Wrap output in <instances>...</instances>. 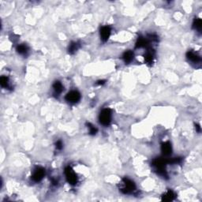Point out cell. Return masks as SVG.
<instances>
[{
    "label": "cell",
    "mask_w": 202,
    "mask_h": 202,
    "mask_svg": "<svg viewBox=\"0 0 202 202\" xmlns=\"http://www.w3.org/2000/svg\"><path fill=\"white\" fill-rule=\"evenodd\" d=\"M52 88L53 90H54V94L55 95V96H59V95L62 93L63 89H64L62 83L59 81H55V83L52 85Z\"/></svg>",
    "instance_id": "11"
},
{
    "label": "cell",
    "mask_w": 202,
    "mask_h": 202,
    "mask_svg": "<svg viewBox=\"0 0 202 202\" xmlns=\"http://www.w3.org/2000/svg\"><path fill=\"white\" fill-rule=\"evenodd\" d=\"M112 111L109 108H104L100 111L99 115V121L103 126H108L111 122Z\"/></svg>",
    "instance_id": "2"
},
{
    "label": "cell",
    "mask_w": 202,
    "mask_h": 202,
    "mask_svg": "<svg viewBox=\"0 0 202 202\" xmlns=\"http://www.w3.org/2000/svg\"><path fill=\"white\" fill-rule=\"evenodd\" d=\"M0 84L2 88H6L8 89L10 87V81H9V78L6 76H2L0 78Z\"/></svg>",
    "instance_id": "17"
},
{
    "label": "cell",
    "mask_w": 202,
    "mask_h": 202,
    "mask_svg": "<svg viewBox=\"0 0 202 202\" xmlns=\"http://www.w3.org/2000/svg\"><path fill=\"white\" fill-rule=\"evenodd\" d=\"M186 58L191 63H194V64H200V61H201L200 56L194 50H189L186 53Z\"/></svg>",
    "instance_id": "7"
},
{
    "label": "cell",
    "mask_w": 202,
    "mask_h": 202,
    "mask_svg": "<svg viewBox=\"0 0 202 202\" xmlns=\"http://www.w3.org/2000/svg\"><path fill=\"white\" fill-rule=\"evenodd\" d=\"M149 44V41L147 38L145 37H140L138 38L136 43V48H142V47H148Z\"/></svg>",
    "instance_id": "13"
},
{
    "label": "cell",
    "mask_w": 202,
    "mask_h": 202,
    "mask_svg": "<svg viewBox=\"0 0 202 202\" xmlns=\"http://www.w3.org/2000/svg\"><path fill=\"white\" fill-rule=\"evenodd\" d=\"M44 175H45V170L41 167H37L34 169L32 172V179L35 182H39L44 179Z\"/></svg>",
    "instance_id": "6"
},
{
    "label": "cell",
    "mask_w": 202,
    "mask_h": 202,
    "mask_svg": "<svg viewBox=\"0 0 202 202\" xmlns=\"http://www.w3.org/2000/svg\"><path fill=\"white\" fill-rule=\"evenodd\" d=\"M196 128L197 129V131H198V133H200V126H199V125H196Z\"/></svg>",
    "instance_id": "21"
},
{
    "label": "cell",
    "mask_w": 202,
    "mask_h": 202,
    "mask_svg": "<svg viewBox=\"0 0 202 202\" xmlns=\"http://www.w3.org/2000/svg\"><path fill=\"white\" fill-rule=\"evenodd\" d=\"M55 148H56V149H58V150H62V148H63V144H62V141L59 140V141H57V142H56Z\"/></svg>",
    "instance_id": "20"
},
{
    "label": "cell",
    "mask_w": 202,
    "mask_h": 202,
    "mask_svg": "<svg viewBox=\"0 0 202 202\" xmlns=\"http://www.w3.org/2000/svg\"><path fill=\"white\" fill-rule=\"evenodd\" d=\"M161 151L162 153L164 156H169L171 153L172 148L171 145L169 142H163L161 145Z\"/></svg>",
    "instance_id": "10"
},
{
    "label": "cell",
    "mask_w": 202,
    "mask_h": 202,
    "mask_svg": "<svg viewBox=\"0 0 202 202\" xmlns=\"http://www.w3.org/2000/svg\"><path fill=\"white\" fill-rule=\"evenodd\" d=\"M104 83V81H98V84H103Z\"/></svg>",
    "instance_id": "22"
},
{
    "label": "cell",
    "mask_w": 202,
    "mask_h": 202,
    "mask_svg": "<svg viewBox=\"0 0 202 202\" xmlns=\"http://www.w3.org/2000/svg\"><path fill=\"white\" fill-rule=\"evenodd\" d=\"M168 161L163 159H155L152 163V166L153 167L156 171L160 175L163 177H167V172H166V165Z\"/></svg>",
    "instance_id": "1"
},
{
    "label": "cell",
    "mask_w": 202,
    "mask_h": 202,
    "mask_svg": "<svg viewBox=\"0 0 202 202\" xmlns=\"http://www.w3.org/2000/svg\"><path fill=\"white\" fill-rule=\"evenodd\" d=\"M134 59V53L132 50H128L125 51L124 54L123 55V59L126 64H129Z\"/></svg>",
    "instance_id": "9"
},
{
    "label": "cell",
    "mask_w": 202,
    "mask_h": 202,
    "mask_svg": "<svg viewBox=\"0 0 202 202\" xmlns=\"http://www.w3.org/2000/svg\"><path fill=\"white\" fill-rule=\"evenodd\" d=\"M65 99L70 103H77L81 99V94L77 90H71L65 96Z\"/></svg>",
    "instance_id": "5"
},
{
    "label": "cell",
    "mask_w": 202,
    "mask_h": 202,
    "mask_svg": "<svg viewBox=\"0 0 202 202\" xmlns=\"http://www.w3.org/2000/svg\"><path fill=\"white\" fill-rule=\"evenodd\" d=\"M111 29L109 26H103V27L100 29V38L101 40L103 41V42H106L108 41V40L109 39L110 36H111Z\"/></svg>",
    "instance_id": "8"
},
{
    "label": "cell",
    "mask_w": 202,
    "mask_h": 202,
    "mask_svg": "<svg viewBox=\"0 0 202 202\" xmlns=\"http://www.w3.org/2000/svg\"><path fill=\"white\" fill-rule=\"evenodd\" d=\"M201 20L200 18H195L194 21V23H193V28L195 30L200 32L201 30Z\"/></svg>",
    "instance_id": "18"
},
{
    "label": "cell",
    "mask_w": 202,
    "mask_h": 202,
    "mask_svg": "<svg viewBox=\"0 0 202 202\" xmlns=\"http://www.w3.org/2000/svg\"><path fill=\"white\" fill-rule=\"evenodd\" d=\"M16 50H17L18 54L22 55H26L28 54V52H29V47L26 44H22L17 46Z\"/></svg>",
    "instance_id": "14"
},
{
    "label": "cell",
    "mask_w": 202,
    "mask_h": 202,
    "mask_svg": "<svg viewBox=\"0 0 202 202\" xmlns=\"http://www.w3.org/2000/svg\"><path fill=\"white\" fill-rule=\"evenodd\" d=\"M80 44L78 42H71L70 44L69 45V47H68V51H69L70 54L73 55L77 51V50L79 49Z\"/></svg>",
    "instance_id": "16"
},
{
    "label": "cell",
    "mask_w": 202,
    "mask_h": 202,
    "mask_svg": "<svg viewBox=\"0 0 202 202\" xmlns=\"http://www.w3.org/2000/svg\"><path fill=\"white\" fill-rule=\"evenodd\" d=\"M175 197V193L172 190H168L167 193L163 194V197H162V200H165V201H171V200H173Z\"/></svg>",
    "instance_id": "15"
},
{
    "label": "cell",
    "mask_w": 202,
    "mask_h": 202,
    "mask_svg": "<svg viewBox=\"0 0 202 202\" xmlns=\"http://www.w3.org/2000/svg\"><path fill=\"white\" fill-rule=\"evenodd\" d=\"M87 127H88V129H89V132L90 135L96 134L98 130L96 126H93V125L91 124V123H87Z\"/></svg>",
    "instance_id": "19"
},
{
    "label": "cell",
    "mask_w": 202,
    "mask_h": 202,
    "mask_svg": "<svg viewBox=\"0 0 202 202\" xmlns=\"http://www.w3.org/2000/svg\"><path fill=\"white\" fill-rule=\"evenodd\" d=\"M154 57H155V55H154L153 50H152L151 48L148 49L146 51L145 55V61L146 62V63L148 64H152L153 62Z\"/></svg>",
    "instance_id": "12"
},
{
    "label": "cell",
    "mask_w": 202,
    "mask_h": 202,
    "mask_svg": "<svg viewBox=\"0 0 202 202\" xmlns=\"http://www.w3.org/2000/svg\"><path fill=\"white\" fill-rule=\"evenodd\" d=\"M123 182V188L120 190L121 192L124 194H132L133 191L136 190V185L134 182L130 179H127V178H124L122 181Z\"/></svg>",
    "instance_id": "3"
},
{
    "label": "cell",
    "mask_w": 202,
    "mask_h": 202,
    "mask_svg": "<svg viewBox=\"0 0 202 202\" xmlns=\"http://www.w3.org/2000/svg\"><path fill=\"white\" fill-rule=\"evenodd\" d=\"M64 173L68 183L72 185H74L77 184V182H78V176L76 175L75 171L73 170L72 167H70V166L66 167V168H65Z\"/></svg>",
    "instance_id": "4"
}]
</instances>
